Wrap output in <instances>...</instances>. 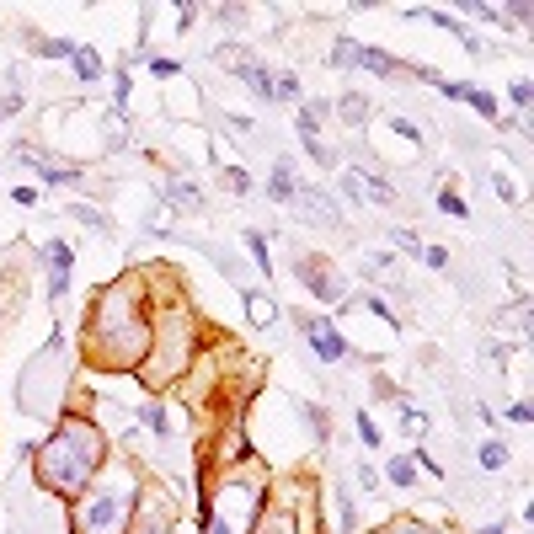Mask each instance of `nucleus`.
Returning a JSON list of instances; mask_svg holds the SVG:
<instances>
[{"mask_svg": "<svg viewBox=\"0 0 534 534\" xmlns=\"http://www.w3.org/2000/svg\"><path fill=\"white\" fill-rule=\"evenodd\" d=\"M150 75H161V81H171V75H177V59H150Z\"/></svg>", "mask_w": 534, "mask_h": 534, "instance_id": "obj_33", "label": "nucleus"}, {"mask_svg": "<svg viewBox=\"0 0 534 534\" xmlns=\"http://www.w3.org/2000/svg\"><path fill=\"white\" fill-rule=\"evenodd\" d=\"M225 187H235V193H246V187H251V177H246L241 166H225Z\"/></svg>", "mask_w": 534, "mask_h": 534, "instance_id": "obj_29", "label": "nucleus"}, {"mask_svg": "<svg viewBox=\"0 0 534 534\" xmlns=\"http://www.w3.org/2000/svg\"><path fill=\"white\" fill-rule=\"evenodd\" d=\"M390 129H396L401 139H412V145H417V139H422V134H417V123H406V118H390Z\"/></svg>", "mask_w": 534, "mask_h": 534, "instance_id": "obj_35", "label": "nucleus"}, {"mask_svg": "<svg viewBox=\"0 0 534 534\" xmlns=\"http://www.w3.org/2000/svg\"><path fill=\"white\" fill-rule=\"evenodd\" d=\"M17 107H22V91H6V97H0V123L17 113Z\"/></svg>", "mask_w": 534, "mask_h": 534, "instance_id": "obj_31", "label": "nucleus"}, {"mask_svg": "<svg viewBox=\"0 0 534 534\" xmlns=\"http://www.w3.org/2000/svg\"><path fill=\"white\" fill-rule=\"evenodd\" d=\"M246 246H251V262H257L262 273L273 278V251H267V235H262V230H246Z\"/></svg>", "mask_w": 534, "mask_h": 534, "instance_id": "obj_17", "label": "nucleus"}, {"mask_svg": "<svg viewBox=\"0 0 534 534\" xmlns=\"http://www.w3.org/2000/svg\"><path fill=\"white\" fill-rule=\"evenodd\" d=\"M380 534H454V529H428V524H406V518H396V524H385Z\"/></svg>", "mask_w": 534, "mask_h": 534, "instance_id": "obj_24", "label": "nucleus"}, {"mask_svg": "<svg viewBox=\"0 0 534 534\" xmlns=\"http://www.w3.org/2000/svg\"><path fill=\"white\" fill-rule=\"evenodd\" d=\"M166 198H171V209H203V193L193 182H182V177L166 182Z\"/></svg>", "mask_w": 534, "mask_h": 534, "instance_id": "obj_13", "label": "nucleus"}, {"mask_svg": "<svg viewBox=\"0 0 534 534\" xmlns=\"http://www.w3.org/2000/svg\"><path fill=\"white\" fill-rule=\"evenodd\" d=\"M508 422H534V412H529V401H513V406H508Z\"/></svg>", "mask_w": 534, "mask_h": 534, "instance_id": "obj_36", "label": "nucleus"}, {"mask_svg": "<svg viewBox=\"0 0 534 534\" xmlns=\"http://www.w3.org/2000/svg\"><path fill=\"white\" fill-rule=\"evenodd\" d=\"M27 49L43 54V59H70L75 43H70V38H38V33H27Z\"/></svg>", "mask_w": 534, "mask_h": 534, "instance_id": "obj_15", "label": "nucleus"}, {"mask_svg": "<svg viewBox=\"0 0 534 534\" xmlns=\"http://www.w3.org/2000/svg\"><path fill=\"white\" fill-rule=\"evenodd\" d=\"M251 534H305L300 508H294V497H289V492H284V497H273V508L257 513V529H251Z\"/></svg>", "mask_w": 534, "mask_h": 534, "instance_id": "obj_9", "label": "nucleus"}, {"mask_svg": "<svg viewBox=\"0 0 534 534\" xmlns=\"http://www.w3.org/2000/svg\"><path fill=\"white\" fill-rule=\"evenodd\" d=\"M385 476L396 481V486H412V481H417V465H412V454H401V460H390V465H385Z\"/></svg>", "mask_w": 534, "mask_h": 534, "instance_id": "obj_18", "label": "nucleus"}, {"mask_svg": "<svg viewBox=\"0 0 534 534\" xmlns=\"http://www.w3.org/2000/svg\"><path fill=\"white\" fill-rule=\"evenodd\" d=\"M337 107H342V113H348V118H342V123H364V118H369V102H364V97H358V91H348V97H342Z\"/></svg>", "mask_w": 534, "mask_h": 534, "instance_id": "obj_21", "label": "nucleus"}, {"mask_svg": "<svg viewBox=\"0 0 534 534\" xmlns=\"http://www.w3.org/2000/svg\"><path fill=\"white\" fill-rule=\"evenodd\" d=\"M273 102H300V81H294V75H278V81H273Z\"/></svg>", "mask_w": 534, "mask_h": 534, "instance_id": "obj_23", "label": "nucleus"}, {"mask_svg": "<svg viewBox=\"0 0 534 534\" xmlns=\"http://www.w3.org/2000/svg\"><path fill=\"white\" fill-rule=\"evenodd\" d=\"M342 193L358 198V203H380V209H385V203H396V187L380 182L374 171H348V177H342Z\"/></svg>", "mask_w": 534, "mask_h": 534, "instance_id": "obj_10", "label": "nucleus"}, {"mask_svg": "<svg viewBox=\"0 0 534 534\" xmlns=\"http://www.w3.org/2000/svg\"><path fill=\"white\" fill-rule=\"evenodd\" d=\"M262 513V476H230L203 502V534H251Z\"/></svg>", "mask_w": 534, "mask_h": 534, "instance_id": "obj_4", "label": "nucleus"}, {"mask_svg": "<svg viewBox=\"0 0 534 534\" xmlns=\"http://www.w3.org/2000/svg\"><path fill=\"white\" fill-rule=\"evenodd\" d=\"M332 65H342V70H369V75H385V81H396V75H417V70H422V65H401L396 54L369 49V43H353V38H342L337 49H332Z\"/></svg>", "mask_w": 534, "mask_h": 534, "instance_id": "obj_5", "label": "nucleus"}, {"mask_svg": "<svg viewBox=\"0 0 534 534\" xmlns=\"http://www.w3.org/2000/svg\"><path fill=\"white\" fill-rule=\"evenodd\" d=\"M492 193H497L502 203H518V187H513L508 177H502V171H497V177H492Z\"/></svg>", "mask_w": 534, "mask_h": 534, "instance_id": "obj_28", "label": "nucleus"}, {"mask_svg": "<svg viewBox=\"0 0 534 534\" xmlns=\"http://www.w3.org/2000/svg\"><path fill=\"white\" fill-rule=\"evenodd\" d=\"M294 273H300V284L310 289V294H316V300L321 305H337L342 300V278L332 273V262H316V257H300V262H294Z\"/></svg>", "mask_w": 534, "mask_h": 534, "instance_id": "obj_7", "label": "nucleus"}, {"mask_svg": "<svg viewBox=\"0 0 534 534\" xmlns=\"http://www.w3.org/2000/svg\"><path fill=\"white\" fill-rule=\"evenodd\" d=\"M145 284H150V273H123L118 284H107L91 300L86 337H81V353L91 369H107V374L145 369L150 332H155V316L145 310V294H150Z\"/></svg>", "mask_w": 534, "mask_h": 534, "instance_id": "obj_1", "label": "nucleus"}, {"mask_svg": "<svg viewBox=\"0 0 534 534\" xmlns=\"http://www.w3.org/2000/svg\"><path fill=\"white\" fill-rule=\"evenodd\" d=\"M358 438H364V444L374 449V444H380V428H374V422H369V417H358Z\"/></svg>", "mask_w": 534, "mask_h": 534, "instance_id": "obj_34", "label": "nucleus"}, {"mask_svg": "<svg viewBox=\"0 0 534 534\" xmlns=\"http://www.w3.org/2000/svg\"><path fill=\"white\" fill-rule=\"evenodd\" d=\"M70 214L81 219V225H91V230H107V219H102L97 209H86V203H70Z\"/></svg>", "mask_w": 534, "mask_h": 534, "instance_id": "obj_26", "label": "nucleus"}, {"mask_svg": "<svg viewBox=\"0 0 534 534\" xmlns=\"http://www.w3.org/2000/svg\"><path fill=\"white\" fill-rule=\"evenodd\" d=\"M11 203H22V209H27V203H38V187H17V193H11Z\"/></svg>", "mask_w": 534, "mask_h": 534, "instance_id": "obj_38", "label": "nucleus"}, {"mask_svg": "<svg viewBox=\"0 0 534 534\" xmlns=\"http://www.w3.org/2000/svg\"><path fill=\"white\" fill-rule=\"evenodd\" d=\"M422 262H428V267H449V251L444 246H422Z\"/></svg>", "mask_w": 534, "mask_h": 534, "instance_id": "obj_30", "label": "nucleus"}, {"mask_svg": "<svg viewBox=\"0 0 534 534\" xmlns=\"http://www.w3.org/2000/svg\"><path fill=\"white\" fill-rule=\"evenodd\" d=\"M300 326H305V342H310V353H316L321 364H342V358H348V342H342V332H337L332 321L300 316Z\"/></svg>", "mask_w": 534, "mask_h": 534, "instance_id": "obj_8", "label": "nucleus"}, {"mask_svg": "<svg viewBox=\"0 0 534 534\" xmlns=\"http://www.w3.org/2000/svg\"><path fill=\"white\" fill-rule=\"evenodd\" d=\"M476 460H481V470H502V465H508V449H502V444H497V438H486V444H481V454H476Z\"/></svg>", "mask_w": 534, "mask_h": 534, "instance_id": "obj_19", "label": "nucleus"}, {"mask_svg": "<svg viewBox=\"0 0 534 534\" xmlns=\"http://www.w3.org/2000/svg\"><path fill=\"white\" fill-rule=\"evenodd\" d=\"M438 209L454 214V219H465V214H470V203H465L460 193H454V187H438Z\"/></svg>", "mask_w": 534, "mask_h": 534, "instance_id": "obj_20", "label": "nucleus"}, {"mask_svg": "<svg viewBox=\"0 0 534 534\" xmlns=\"http://www.w3.org/2000/svg\"><path fill=\"white\" fill-rule=\"evenodd\" d=\"M422 428H428V417H422L417 406H401V433H412V438H417Z\"/></svg>", "mask_w": 534, "mask_h": 534, "instance_id": "obj_25", "label": "nucleus"}, {"mask_svg": "<svg viewBox=\"0 0 534 534\" xmlns=\"http://www.w3.org/2000/svg\"><path fill=\"white\" fill-rule=\"evenodd\" d=\"M465 102H470V107H476V113H481V118H492V123H497V102H492V97H486V91H481V86H470V91H465Z\"/></svg>", "mask_w": 534, "mask_h": 534, "instance_id": "obj_22", "label": "nucleus"}, {"mask_svg": "<svg viewBox=\"0 0 534 534\" xmlns=\"http://www.w3.org/2000/svg\"><path fill=\"white\" fill-rule=\"evenodd\" d=\"M43 257H49V273H54V289H49V294H65V284H70V262H75V246H70V241H49V251H43Z\"/></svg>", "mask_w": 534, "mask_h": 534, "instance_id": "obj_11", "label": "nucleus"}, {"mask_svg": "<svg viewBox=\"0 0 534 534\" xmlns=\"http://www.w3.org/2000/svg\"><path fill=\"white\" fill-rule=\"evenodd\" d=\"M70 59H75V81H86V86L102 81V59H97V49H81V43H75Z\"/></svg>", "mask_w": 534, "mask_h": 534, "instance_id": "obj_16", "label": "nucleus"}, {"mask_svg": "<svg viewBox=\"0 0 534 534\" xmlns=\"http://www.w3.org/2000/svg\"><path fill=\"white\" fill-rule=\"evenodd\" d=\"M139 492H145L139 470L107 454V465L91 476L86 492L75 497L70 529H75V534H129V518H134V508H139Z\"/></svg>", "mask_w": 534, "mask_h": 534, "instance_id": "obj_3", "label": "nucleus"}, {"mask_svg": "<svg viewBox=\"0 0 534 534\" xmlns=\"http://www.w3.org/2000/svg\"><path fill=\"white\" fill-rule=\"evenodd\" d=\"M171 524H177V508L166 502V492H139L129 534H171Z\"/></svg>", "mask_w": 534, "mask_h": 534, "instance_id": "obj_6", "label": "nucleus"}, {"mask_svg": "<svg viewBox=\"0 0 534 534\" xmlns=\"http://www.w3.org/2000/svg\"><path fill=\"white\" fill-rule=\"evenodd\" d=\"M102 465H107V433L91 417H65L49 444L38 449V481L54 497H81Z\"/></svg>", "mask_w": 534, "mask_h": 534, "instance_id": "obj_2", "label": "nucleus"}, {"mask_svg": "<svg viewBox=\"0 0 534 534\" xmlns=\"http://www.w3.org/2000/svg\"><path fill=\"white\" fill-rule=\"evenodd\" d=\"M145 428H150V433H161V438L171 433V428H166V412H161V406H145Z\"/></svg>", "mask_w": 534, "mask_h": 534, "instance_id": "obj_27", "label": "nucleus"}, {"mask_svg": "<svg viewBox=\"0 0 534 534\" xmlns=\"http://www.w3.org/2000/svg\"><path fill=\"white\" fill-rule=\"evenodd\" d=\"M246 316H251V326H267V321H278V305L262 289H246Z\"/></svg>", "mask_w": 534, "mask_h": 534, "instance_id": "obj_14", "label": "nucleus"}, {"mask_svg": "<svg viewBox=\"0 0 534 534\" xmlns=\"http://www.w3.org/2000/svg\"><path fill=\"white\" fill-rule=\"evenodd\" d=\"M534 102V86L529 81H513V107H529Z\"/></svg>", "mask_w": 534, "mask_h": 534, "instance_id": "obj_32", "label": "nucleus"}, {"mask_svg": "<svg viewBox=\"0 0 534 534\" xmlns=\"http://www.w3.org/2000/svg\"><path fill=\"white\" fill-rule=\"evenodd\" d=\"M267 198H273V203H294V198H300V182H294V166L289 161L273 166V177H267Z\"/></svg>", "mask_w": 534, "mask_h": 534, "instance_id": "obj_12", "label": "nucleus"}, {"mask_svg": "<svg viewBox=\"0 0 534 534\" xmlns=\"http://www.w3.org/2000/svg\"><path fill=\"white\" fill-rule=\"evenodd\" d=\"M358 486H364V492H374V486H380V476H374V465H358Z\"/></svg>", "mask_w": 534, "mask_h": 534, "instance_id": "obj_37", "label": "nucleus"}]
</instances>
